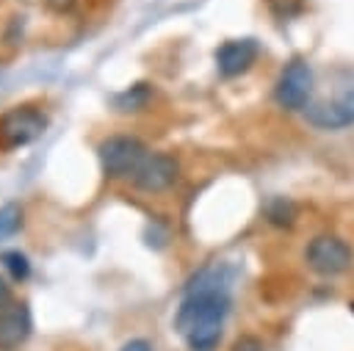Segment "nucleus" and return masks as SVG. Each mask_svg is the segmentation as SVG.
<instances>
[{"instance_id":"2","label":"nucleus","mask_w":354,"mask_h":351,"mask_svg":"<svg viewBox=\"0 0 354 351\" xmlns=\"http://www.w3.org/2000/svg\"><path fill=\"white\" fill-rule=\"evenodd\" d=\"M47 130V116L33 108V105H19L11 108L0 116V146L3 149H17L30 141H36Z\"/></svg>"},{"instance_id":"1","label":"nucleus","mask_w":354,"mask_h":351,"mask_svg":"<svg viewBox=\"0 0 354 351\" xmlns=\"http://www.w3.org/2000/svg\"><path fill=\"white\" fill-rule=\"evenodd\" d=\"M230 312L227 290H185V298L174 315V326L183 337L205 326H221Z\"/></svg>"},{"instance_id":"14","label":"nucleus","mask_w":354,"mask_h":351,"mask_svg":"<svg viewBox=\"0 0 354 351\" xmlns=\"http://www.w3.org/2000/svg\"><path fill=\"white\" fill-rule=\"evenodd\" d=\"M232 351H263V345H260V340H254V337H241V340L232 345Z\"/></svg>"},{"instance_id":"12","label":"nucleus","mask_w":354,"mask_h":351,"mask_svg":"<svg viewBox=\"0 0 354 351\" xmlns=\"http://www.w3.org/2000/svg\"><path fill=\"white\" fill-rule=\"evenodd\" d=\"M22 224V213L17 205H3L0 207V240L3 238H11Z\"/></svg>"},{"instance_id":"11","label":"nucleus","mask_w":354,"mask_h":351,"mask_svg":"<svg viewBox=\"0 0 354 351\" xmlns=\"http://www.w3.org/2000/svg\"><path fill=\"white\" fill-rule=\"evenodd\" d=\"M3 265L8 268V274L19 282V279H28V274H30V263H28V257L22 254V252H3Z\"/></svg>"},{"instance_id":"9","label":"nucleus","mask_w":354,"mask_h":351,"mask_svg":"<svg viewBox=\"0 0 354 351\" xmlns=\"http://www.w3.org/2000/svg\"><path fill=\"white\" fill-rule=\"evenodd\" d=\"M257 58V41L254 39H230L216 50V66L224 77H235L246 72Z\"/></svg>"},{"instance_id":"4","label":"nucleus","mask_w":354,"mask_h":351,"mask_svg":"<svg viewBox=\"0 0 354 351\" xmlns=\"http://www.w3.org/2000/svg\"><path fill=\"white\" fill-rule=\"evenodd\" d=\"M310 94H313V69H310L307 61L293 58V61L282 69V75H279V80H277L274 99H277L279 108H285V111H299V108L307 105Z\"/></svg>"},{"instance_id":"15","label":"nucleus","mask_w":354,"mask_h":351,"mask_svg":"<svg viewBox=\"0 0 354 351\" xmlns=\"http://www.w3.org/2000/svg\"><path fill=\"white\" fill-rule=\"evenodd\" d=\"M122 351H152V345L147 340H130L122 345Z\"/></svg>"},{"instance_id":"10","label":"nucleus","mask_w":354,"mask_h":351,"mask_svg":"<svg viewBox=\"0 0 354 351\" xmlns=\"http://www.w3.org/2000/svg\"><path fill=\"white\" fill-rule=\"evenodd\" d=\"M147 99H149L147 83H136V86H130L124 94L116 97V108H119V111H138V108L147 105Z\"/></svg>"},{"instance_id":"5","label":"nucleus","mask_w":354,"mask_h":351,"mask_svg":"<svg viewBox=\"0 0 354 351\" xmlns=\"http://www.w3.org/2000/svg\"><path fill=\"white\" fill-rule=\"evenodd\" d=\"M307 265L321 274V276H337L351 265V249L346 240L335 238V235H318L307 243L304 252Z\"/></svg>"},{"instance_id":"8","label":"nucleus","mask_w":354,"mask_h":351,"mask_svg":"<svg viewBox=\"0 0 354 351\" xmlns=\"http://www.w3.org/2000/svg\"><path fill=\"white\" fill-rule=\"evenodd\" d=\"M30 310L25 301H14L0 310V351H14L30 334Z\"/></svg>"},{"instance_id":"13","label":"nucleus","mask_w":354,"mask_h":351,"mask_svg":"<svg viewBox=\"0 0 354 351\" xmlns=\"http://www.w3.org/2000/svg\"><path fill=\"white\" fill-rule=\"evenodd\" d=\"M268 218L274 221V224H279V227H285V224H293V216H296V210H293V205L290 202H285V199H274L271 205H268Z\"/></svg>"},{"instance_id":"6","label":"nucleus","mask_w":354,"mask_h":351,"mask_svg":"<svg viewBox=\"0 0 354 351\" xmlns=\"http://www.w3.org/2000/svg\"><path fill=\"white\" fill-rule=\"evenodd\" d=\"M307 122L321 130H340L354 124V88L340 91L335 99L307 105Z\"/></svg>"},{"instance_id":"3","label":"nucleus","mask_w":354,"mask_h":351,"mask_svg":"<svg viewBox=\"0 0 354 351\" xmlns=\"http://www.w3.org/2000/svg\"><path fill=\"white\" fill-rule=\"evenodd\" d=\"M147 149L138 138L133 135H111L100 144V160L108 177H127L136 174L138 166L144 163Z\"/></svg>"},{"instance_id":"16","label":"nucleus","mask_w":354,"mask_h":351,"mask_svg":"<svg viewBox=\"0 0 354 351\" xmlns=\"http://www.w3.org/2000/svg\"><path fill=\"white\" fill-rule=\"evenodd\" d=\"M8 296H11V290H8V285H6V279H0V307L8 301Z\"/></svg>"},{"instance_id":"7","label":"nucleus","mask_w":354,"mask_h":351,"mask_svg":"<svg viewBox=\"0 0 354 351\" xmlns=\"http://www.w3.org/2000/svg\"><path fill=\"white\" fill-rule=\"evenodd\" d=\"M177 171H180V166H177V160H174L171 155L155 152V155H147V158H144V163H141L138 171L133 174V182H136L141 191H149V193L166 191V188L177 180Z\"/></svg>"}]
</instances>
